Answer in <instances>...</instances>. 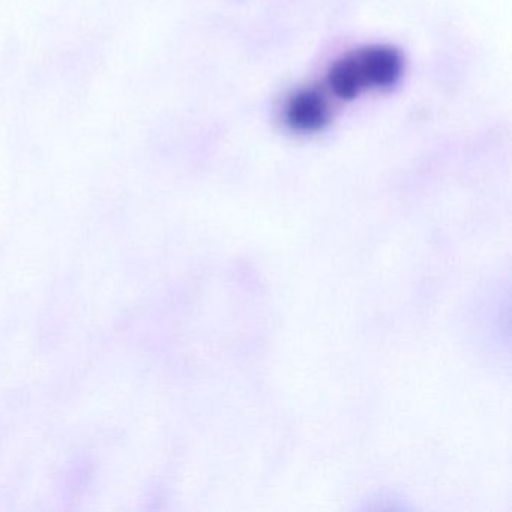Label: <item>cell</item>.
Instances as JSON below:
<instances>
[{
    "mask_svg": "<svg viewBox=\"0 0 512 512\" xmlns=\"http://www.w3.org/2000/svg\"><path fill=\"white\" fill-rule=\"evenodd\" d=\"M356 58L367 88H392L403 76V58L392 47H368L359 52Z\"/></svg>",
    "mask_w": 512,
    "mask_h": 512,
    "instance_id": "1",
    "label": "cell"
},
{
    "mask_svg": "<svg viewBox=\"0 0 512 512\" xmlns=\"http://www.w3.org/2000/svg\"><path fill=\"white\" fill-rule=\"evenodd\" d=\"M286 121L293 130L302 133L322 130L331 121L328 101L314 89L299 91L287 104Z\"/></svg>",
    "mask_w": 512,
    "mask_h": 512,
    "instance_id": "2",
    "label": "cell"
},
{
    "mask_svg": "<svg viewBox=\"0 0 512 512\" xmlns=\"http://www.w3.org/2000/svg\"><path fill=\"white\" fill-rule=\"evenodd\" d=\"M328 83L335 97L340 100H353L358 97L367 86L356 55L346 56L335 62L329 70Z\"/></svg>",
    "mask_w": 512,
    "mask_h": 512,
    "instance_id": "3",
    "label": "cell"
}]
</instances>
